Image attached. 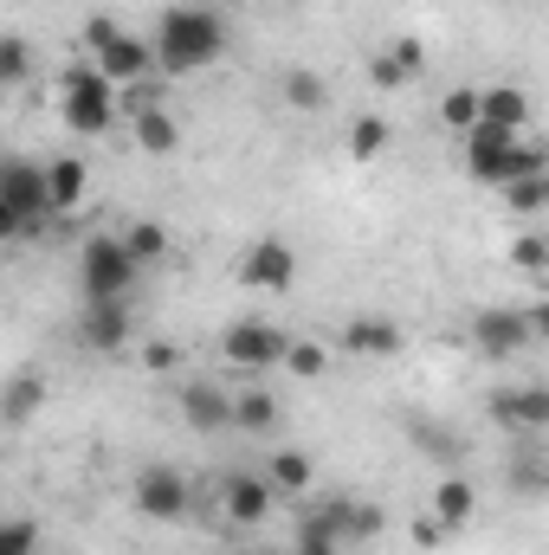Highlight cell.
<instances>
[{
	"label": "cell",
	"mask_w": 549,
	"mask_h": 555,
	"mask_svg": "<svg viewBox=\"0 0 549 555\" xmlns=\"http://www.w3.org/2000/svg\"><path fill=\"white\" fill-rule=\"evenodd\" d=\"M369 78H375L382 91H395V85H408V78H401V65H395L388 52H382V59H369Z\"/></svg>",
	"instance_id": "38"
},
{
	"label": "cell",
	"mask_w": 549,
	"mask_h": 555,
	"mask_svg": "<svg viewBox=\"0 0 549 555\" xmlns=\"http://www.w3.org/2000/svg\"><path fill=\"white\" fill-rule=\"evenodd\" d=\"M446 537H452V530H446L439 517H420V524H413V543H420V550H439Z\"/></svg>",
	"instance_id": "39"
},
{
	"label": "cell",
	"mask_w": 549,
	"mask_h": 555,
	"mask_svg": "<svg viewBox=\"0 0 549 555\" xmlns=\"http://www.w3.org/2000/svg\"><path fill=\"white\" fill-rule=\"evenodd\" d=\"M175 142H181V130H175V117H168L162 104L137 111V149H142V155H168Z\"/></svg>",
	"instance_id": "25"
},
{
	"label": "cell",
	"mask_w": 549,
	"mask_h": 555,
	"mask_svg": "<svg viewBox=\"0 0 549 555\" xmlns=\"http://www.w3.org/2000/svg\"><path fill=\"white\" fill-rule=\"evenodd\" d=\"M284 349H291V336L266 323V317H240V323H227V336H220V356H227V369H246V375H266L284 362Z\"/></svg>",
	"instance_id": "5"
},
{
	"label": "cell",
	"mask_w": 549,
	"mask_h": 555,
	"mask_svg": "<svg viewBox=\"0 0 549 555\" xmlns=\"http://www.w3.org/2000/svg\"><path fill=\"white\" fill-rule=\"evenodd\" d=\"M343 349H349V356H375V362H382V356H401V323L362 310V317L343 323Z\"/></svg>",
	"instance_id": "15"
},
{
	"label": "cell",
	"mask_w": 549,
	"mask_h": 555,
	"mask_svg": "<svg viewBox=\"0 0 549 555\" xmlns=\"http://www.w3.org/2000/svg\"><path fill=\"white\" fill-rule=\"evenodd\" d=\"M220 52H227L220 13H207V7H168V13L155 20V65H162L168 78L207 72Z\"/></svg>",
	"instance_id": "1"
},
{
	"label": "cell",
	"mask_w": 549,
	"mask_h": 555,
	"mask_svg": "<svg viewBox=\"0 0 549 555\" xmlns=\"http://www.w3.org/2000/svg\"><path fill=\"white\" fill-rule=\"evenodd\" d=\"M498 194H505V207H511L518 220L549 214V175H524V181H511V188H498Z\"/></svg>",
	"instance_id": "27"
},
{
	"label": "cell",
	"mask_w": 549,
	"mask_h": 555,
	"mask_svg": "<svg viewBox=\"0 0 549 555\" xmlns=\"http://www.w3.org/2000/svg\"><path fill=\"white\" fill-rule=\"evenodd\" d=\"M124 246L137 253V266H155V259L168 253V227H162V220H130V233H124Z\"/></svg>",
	"instance_id": "29"
},
{
	"label": "cell",
	"mask_w": 549,
	"mask_h": 555,
	"mask_svg": "<svg viewBox=\"0 0 549 555\" xmlns=\"http://www.w3.org/2000/svg\"><path fill=\"white\" fill-rule=\"evenodd\" d=\"M485 124L505 130V137H524V124H531V98H524L518 85H491V91H485Z\"/></svg>",
	"instance_id": "18"
},
{
	"label": "cell",
	"mask_w": 549,
	"mask_h": 555,
	"mask_svg": "<svg viewBox=\"0 0 549 555\" xmlns=\"http://www.w3.org/2000/svg\"><path fill=\"white\" fill-rule=\"evenodd\" d=\"M78 336H85V349H104V356H117V349L130 343V310H124V304H85V323H78Z\"/></svg>",
	"instance_id": "16"
},
{
	"label": "cell",
	"mask_w": 549,
	"mask_h": 555,
	"mask_svg": "<svg viewBox=\"0 0 549 555\" xmlns=\"http://www.w3.org/2000/svg\"><path fill=\"white\" fill-rule=\"evenodd\" d=\"M284 369H291L297 382H323V369H330V349H323V343H291V349H284Z\"/></svg>",
	"instance_id": "30"
},
{
	"label": "cell",
	"mask_w": 549,
	"mask_h": 555,
	"mask_svg": "<svg viewBox=\"0 0 549 555\" xmlns=\"http://www.w3.org/2000/svg\"><path fill=\"white\" fill-rule=\"evenodd\" d=\"M408 446L413 452H426L433 465H459V459H465V439L446 433L439 420H408Z\"/></svg>",
	"instance_id": "20"
},
{
	"label": "cell",
	"mask_w": 549,
	"mask_h": 555,
	"mask_svg": "<svg viewBox=\"0 0 549 555\" xmlns=\"http://www.w3.org/2000/svg\"><path fill=\"white\" fill-rule=\"evenodd\" d=\"M52 220H59V214H52V181H46V168L26 162V155H13V162L0 168V233H7V240H39Z\"/></svg>",
	"instance_id": "3"
},
{
	"label": "cell",
	"mask_w": 549,
	"mask_h": 555,
	"mask_svg": "<svg viewBox=\"0 0 549 555\" xmlns=\"http://www.w3.org/2000/svg\"><path fill=\"white\" fill-rule=\"evenodd\" d=\"M524 317H531V336H537V343H549V297H544V304H531Z\"/></svg>",
	"instance_id": "40"
},
{
	"label": "cell",
	"mask_w": 549,
	"mask_h": 555,
	"mask_svg": "<svg viewBox=\"0 0 549 555\" xmlns=\"http://www.w3.org/2000/svg\"><path fill=\"white\" fill-rule=\"evenodd\" d=\"M266 478H272L278 491H310V478H317V465H310V452H272V465H266Z\"/></svg>",
	"instance_id": "28"
},
{
	"label": "cell",
	"mask_w": 549,
	"mask_h": 555,
	"mask_svg": "<svg viewBox=\"0 0 549 555\" xmlns=\"http://www.w3.org/2000/svg\"><path fill=\"white\" fill-rule=\"evenodd\" d=\"M39 401H46V382H39V375L26 369V375H13V382H7V401H0V420H7V426H26V420L39 414Z\"/></svg>",
	"instance_id": "23"
},
{
	"label": "cell",
	"mask_w": 549,
	"mask_h": 555,
	"mask_svg": "<svg viewBox=\"0 0 549 555\" xmlns=\"http://www.w3.org/2000/svg\"><path fill=\"white\" fill-rule=\"evenodd\" d=\"M91 59H98V72H104L111 85H142V78L155 72V46L137 39V33H117V39H111V46H98Z\"/></svg>",
	"instance_id": "13"
},
{
	"label": "cell",
	"mask_w": 549,
	"mask_h": 555,
	"mask_svg": "<svg viewBox=\"0 0 549 555\" xmlns=\"http://www.w3.org/2000/svg\"><path fill=\"white\" fill-rule=\"evenodd\" d=\"M382 149H388V124H382V117H356V124H349V155H356V162H375Z\"/></svg>",
	"instance_id": "31"
},
{
	"label": "cell",
	"mask_w": 549,
	"mask_h": 555,
	"mask_svg": "<svg viewBox=\"0 0 549 555\" xmlns=\"http://www.w3.org/2000/svg\"><path fill=\"white\" fill-rule=\"evenodd\" d=\"M0 555H39V524L33 517H7L0 524Z\"/></svg>",
	"instance_id": "33"
},
{
	"label": "cell",
	"mask_w": 549,
	"mask_h": 555,
	"mask_svg": "<svg viewBox=\"0 0 549 555\" xmlns=\"http://www.w3.org/2000/svg\"><path fill=\"white\" fill-rule=\"evenodd\" d=\"M46 181H52V214L65 220L78 201H85V181H91V168L78 162V155H52V168H46Z\"/></svg>",
	"instance_id": "19"
},
{
	"label": "cell",
	"mask_w": 549,
	"mask_h": 555,
	"mask_svg": "<svg viewBox=\"0 0 549 555\" xmlns=\"http://www.w3.org/2000/svg\"><path fill=\"white\" fill-rule=\"evenodd\" d=\"M117 117H124V104H117V85L98 72V59H78L59 72V124L72 137H104V130H117Z\"/></svg>",
	"instance_id": "2"
},
{
	"label": "cell",
	"mask_w": 549,
	"mask_h": 555,
	"mask_svg": "<svg viewBox=\"0 0 549 555\" xmlns=\"http://www.w3.org/2000/svg\"><path fill=\"white\" fill-rule=\"evenodd\" d=\"M511 266H518V272H544V266H549V246L537 240V233H524V240L511 246Z\"/></svg>",
	"instance_id": "36"
},
{
	"label": "cell",
	"mask_w": 549,
	"mask_h": 555,
	"mask_svg": "<svg viewBox=\"0 0 549 555\" xmlns=\"http://www.w3.org/2000/svg\"><path fill=\"white\" fill-rule=\"evenodd\" d=\"M272 426H278V401L266 388L233 395V433H272Z\"/></svg>",
	"instance_id": "24"
},
{
	"label": "cell",
	"mask_w": 549,
	"mask_h": 555,
	"mask_svg": "<svg viewBox=\"0 0 549 555\" xmlns=\"http://www.w3.org/2000/svg\"><path fill=\"white\" fill-rule=\"evenodd\" d=\"M439 124L452 130V137L465 142L478 124H485V91H472V85H459V91H446L439 98Z\"/></svg>",
	"instance_id": "21"
},
{
	"label": "cell",
	"mask_w": 549,
	"mask_h": 555,
	"mask_svg": "<svg viewBox=\"0 0 549 555\" xmlns=\"http://www.w3.org/2000/svg\"><path fill=\"white\" fill-rule=\"evenodd\" d=\"M505 485H511V498H549L544 433H518V446H511V459H505Z\"/></svg>",
	"instance_id": "11"
},
{
	"label": "cell",
	"mask_w": 549,
	"mask_h": 555,
	"mask_svg": "<svg viewBox=\"0 0 549 555\" xmlns=\"http://www.w3.org/2000/svg\"><path fill=\"white\" fill-rule=\"evenodd\" d=\"M291 278H297V253H291L284 240H253V246H246L240 284H253V291H291Z\"/></svg>",
	"instance_id": "12"
},
{
	"label": "cell",
	"mask_w": 549,
	"mask_h": 555,
	"mask_svg": "<svg viewBox=\"0 0 549 555\" xmlns=\"http://www.w3.org/2000/svg\"><path fill=\"white\" fill-rule=\"evenodd\" d=\"M382 530H388L382 504H356V511H349V543H375Z\"/></svg>",
	"instance_id": "34"
},
{
	"label": "cell",
	"mask_w": 549,
	"mask_h": 555,
	"mask_svg": "<svg viewBox=\"0 0 549 555\" xmlns=\"http://www.w3.org/2000/svg\"><path fill=\"white\" fill-rule=\"evenodd\" d=\"M388 59H395V65H401V78H420V72H426V46H420V39H395V46H388Z\"/></svg>",
	"instance_id": "35"
},
{
	"label": "cell",
	"mask_w": 549,
	"mask_h": 555,
	"mask_svg": "<svg viewBox=\"0 0 549 555\" xmlns=\"http://www.w3.org/2000/svg\"><path fill=\"white\" fill-rule=\"evenodd\" d=\"M297 555H343V537L330 530V517L323 511H304L297 517V543H291Z\"/></svg>",
	"instance_id": "26"
},
{
	"label": "cell",
	"mask_w": 549,
	"mask_h": 555,
	"mask_svg": "<svg viewBox=\"0 0 549 555\" xmlns=\"http://www.w3.org/2000/svg\"><path fill=\"white\" fill-rule=\"evenodd\" d=\"M472 511H478V491H472V478L465 472H446L439 485H433V517L459 537L465 524H472Z\"/></svg>",
	"instance_id": "17"
},
{
	"label": "cell",
	"mask_w": 549,
	"mask_h": 555,
	"mask_svg": "<svg viewBox=\"0 0 549 555\" xmlns=\"http://www.w3.org/2000/svg\"><path fill=\"white\" fill-rule=\"evenodd\" d=\"M188 504H194V491H188V478L175 465H142L137 472V511L142 517L175 524V517H188Z\"/></svg>",
	"instance_id": "9"
},
{
	"label": "cell",
	"mask_w": 549,
	"mask_h": 555,
	"mask_svg": "<svg viewBox=\"0 0 549 555\" xmlns=\"http://www.w3.org/2000/svg\"><path fill=\"white\" fill-rule=\"evenodd\" d=\"M278 91H284V104H291V111H323V104H330V85H323L310 65H284Z\"/></svg>",
	"instance_id": "22"
},
{
	"label": "cell",
	"mask_w": 549,
	"mask_h": 555,
	"mask_svg": "<svg viewBox=\"0 0 549 555\" xmlns=\"http://www.w3.org/2000/svg\"><path fill=\"white\" fill-rule=\"evenodd\" d=\"M465 336H472V349H478V356H491V362H511L518 349H531V343H537V336H531V317H524V310H511V304L478 310V317L465 323Z\"/></svg>",
	"instance_id": "6"
},
{
	"label": "cell",
	"mask_w": 549,
	"mask_h": 555,
	"mask_svg": "<svg viewBox=\"0 0 549 555\" xmlns=\"http://www.w3.org/2000/svg\"><path fill=\"white\" fill-rule=\"evenodd\" d=\"M26 78H33V52L20 33H7L0 39V85H26Z\"/></svg>",
	"instance_id": "32"
},
{
	"label": "cell",
	"mask_w": 549,
	"mask_h": 555,
	"mask_svg": "<svg viewBox=\"0 0 549 555\" xmlns=\"http://www.w3.org/2000/svg\"><path fill=\"white\" fill-rule=\"evenodd\" d=\"M137 253L124 246V233H91L85 253H78V284H85V304H124L130 284H137Z\"/></svg>",
	"instance_id": "4"
},
{
	"label": "cell",
	"mask_w": 549,
	"mask_h": 555,
	"mask_svg": "<svg viewBox=\"0 0 549 555\" xmlns=\"http://www.w3.org/2000/svg\"><path fill=\"white\" fill-rule=\"evenodd\" d=\"M511 149H518V137L478 124V130L465 137V175H472L478 188H505V181H511Z\"/></svg>",
	"instance_id": "10"
},
{
	"label": "cell",
	"mask_w": 549,
	"mask_h": 555,
	"mask_svg": "<svg viewBox=\"0 0 549 555\" xmlns=\"http://www.w3.org/2000/svg\"><path fill=\"white\" fill-rule=\"evenodd\" d=\"M272 478L266 472H227L220 478V511H227V524L233 530H259L266 517H272Z\"/></svg>",
	"instance_id": "8"
},
{
	"label": "cell",
	"mask_w": 549,
	"mask_h": 555,
	"mask_svg": "<svg viewBox=\"0 0 549 555\" xmlns=\"http://www.w3.org/2000/svg\"><path fill=\"white\" fill-rule=\"evenodd\" d=\"M117 33H124V26H117L111 13H91V20H85V46H91V52H98V46H111Z\"/></svg>",
	"instance_id": "37"
},
{
	"label": "cell",
	"mask_w": 549,
	"mask_h": 555,
	"mask_svg": "<svg viewBox=\"0 0 549 555\" xmlns=\"http://www.w3.org/2000/svg\"><path fill=\"white\" fill-rule=\"evenodd\" d=\"M181 414L194 433H233V395L220 382H188L181 388Z\"/></svg>",
	"instance_id": "14"
},
{
	"label": "cell",
	"mask_w": 549,
	"mask_h": 555,
	"mask_svg": "<svg viewBox=\"0 0 549 555\" xmlns=\"http://www.w3.org/2000/svg\"><path fill=\"white\" fill-rule=\"evenodd\" d=\"M485 414L498 433H549V388L544 382H524V388H491V401H485Z\"/></svg>",
	"instance_id": "7"
}]
</instances>
